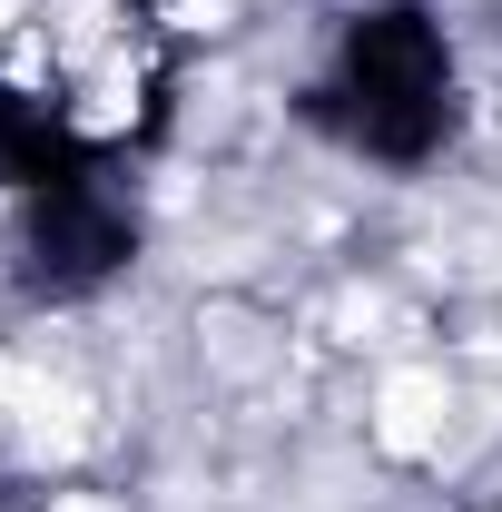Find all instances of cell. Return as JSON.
<instances>
[{
  "instance_id": "277c9868",
  "label": "cell",
  "mask_w": 502,
  "mask_h": 512,
  "mask_svg": "<svg viewBox=\"0 0 502 512\" xmlns=\"http://www.w3.org/2000/svg\"><path fill=\"white\" fill-rule=\"evenodd\" d=\"M69 178H109V158H89V138L40 89H0V197H40Z\"/></svg>"
},
{
  "instance_id": "6da1fadb",
  "label": "cell",
  "mask_w": 502,
  "mask_h": 512,
  "mask_svg": "<svg viewBox=\"0 0 502 512\" xmlns=\"http://www.w3.org/2000/svg\"><path fill=\"white\" fill-rule=\"evenodd\" d=\"M296 119L384 178L434 168L463 138V60L434 0H365L335 20V50L306 79Z\"/></svg>"
},
{
  "instance_id": "3957f363",
  "label": "cell",
  "mask_w": 502,
  "mask_h": 512,
  "mask_svg": "<svg viewBox=\"0 0 502 512\" xmlns=\"http://www.w3.org/2000/svg\"><path fill=\"white\" fill-rule=\"evenodd\" d=\"M148 247L138 207L119 197V178H69V188L20 197V296L30 306H89L109 296Z\"/></svg>"
},
{
  "instance_id": "7a4b0ae2",
  "label": "cell",
  "mask_w": 502,
  "mask_h": 512,
  "mask_svg": "<svg viewBox=\"0 0 502 512\" xmlns=\"http://www.w3.org/2000/svg\"><path fill=\"white\" fill-rule=\"evenodd\" d=\"M40 99L60 109L89 158L119 168L128 148H158L178 119V30L148 10V0H50V30H40Z\"/></svg>"
}]
</instances>
